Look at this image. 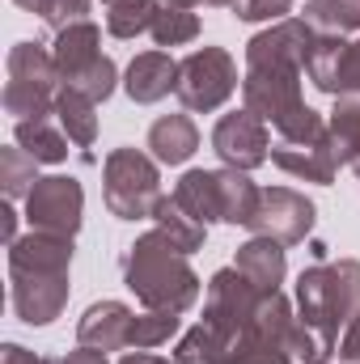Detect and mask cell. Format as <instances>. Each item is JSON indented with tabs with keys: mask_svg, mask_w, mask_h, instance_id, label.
Segmentation results:
<instances>
[{
	"mask_svg": "<svg viewBox=\"0 0 360 364\" xmlns=\"http://www.w3.org/2000/svg\"><path fill=\"white\" fill-rule=\"evenodd\" d=\"M97 43H102V30L93 21H77V26H68V30L55 34V51L51 55H55L60 81L68 90H81L93 102H106L115 93L119 73H115V60L102 55Z\"/></svg>",
	"mask_w": 360,
	"mask_h": 364,
	"instance_id": "10",
	"label": "cell"
},
{
	"mask_svg": "<svg viewBox=\"0 0 360 364\" xmlns=\"http://www.w3.org/2000/svg\"><path fill=\"white\" fill-rule=\"evenodd\" d=\"M13 4H21L26 13H38V17L47 21V13H51V4H55V0H13Z\"/></svg>",
	"mask_w": 360,
	"mask_h": 364,
	"instance_id": "37",
	"label": "cell"
},
{
	"mask_svg": "<svg viewBox=\"0 0 360 364\" xmlns=\"http://www.w3.org/2000/svg\"><path fill=\"white\" fill-rule=\"evenodd\" d=\"M68 267H73V237L30 229L9 246V301L26 326H47L68 305Z\"/></svg>",
	"mask_w": 360,
	"mask_h": 364,
	"instance_id": "2",
	"label": "cell"
},
{
	"mask_svg": "<svg viewBox=\"0 0 360 364\" xmlns=\"http://www.w3.org/2000/svg\"><path fill=\"white\" fill-rule=\"evenodd\" d=\"M344 93H360V43H352L348 64H344Z\"/></svg>",
	"mask_w": 360,
	"mask_h": 364,
	"instance_id": "33",
	"label": "cell"
},
{
	"mask_svg": "<svg viewBox=\"0 0 360 364\" xmlns=\"http://www.w3.org/2000/svg\"><path fill=\"white\" fill-rule=\"evenodd\" d=\"M85 13H90V0H55V4H51V13H47V26L60 34V30L77 26V21H90Z\"/></svg>",
	"mask_w": 360,
	"mask_h": 364,
	"instance_id": "31",
	"label": "cell"
},
{
	"mask_svg": "<svg viewBox=\"0 0 360 364\" xmlns=\"http://www.w3.org/2000/svg\"><path fill=\"white\" fill-rule=\"evenodd\" d=\"M309 43H314V26L305 17L301 21L284 17L246 43L242 97H246V110H255L275 132L309 110L301 97V73H305Z\"/></svg>",
	"mask_w": 360,
	"mask_h": 364,
	"instance_id": "1",
	"label": "cell"
},
{
	"mask_svg": "<svg viewBox=\"0 0 360 364\" xmlns=\"http://www.w3.org/2000/svg\"><path fill=\"white\" fill-rule=\"evenodd\" d=\"M162 4H170V9H195V4H203V0H162Z\"/></svg>",
	"mask_w": 360,
	"mask_h": 364,
	"instance_id": "38",
	"label": "cell"
},
{
	"mask_svg": "<svg viewBox=\"0 0 360 364\" xmlns=\"http://www.w3.org/2000/svg\"><path fill=\"white\" fill-rule=\"evenodd\" d=\"M119 364H182V360L179 356H174V360H162V356H153V352H127Z\"/></svg>",
	"mask_w": 360,
	"mask_h": 364,
	"instance_id": "36",
	"label": "cell"
},
{
	"mask_svg": "<svg viewBox=\"0 0 360 364\" xmlns=\"http://www.w3.org/2000/svg\"><path fill=\"white\" fill-rule=\"evenodd\" d=\"M203 4H233V0H203Z\"/></svg>",
	"mask_w": 360,
	"mask_h": 364,
	"instance_id": "40",
	"label": "cell"
},
{
	"mask_svg": "<svg viewBox=\"0 0 360 364\" xmlns=\"http://www.w3.org/2000/svg\"><path fill=\"white\" fill-rule=\"evenodd\" d=\"M153 43L157 47H182V43H195L199 38V17L191 13V9H170V4H162L157 9V17H153Z\"/></svg>",
	"mask_w": 360,
	"mask_h": 364,
	"instance_id": "27",
	"label": "cell"
},
{
	"mask_svg": "<svg viewBox=\"0 0 360 364\" xmlns=\"http://www.w3.org/2000/svg\"><path fill=\"white\" fill-rule=\"evenodd\" d=\"M60 364H110V360H106V352H97V348H85V343H81L77 352H68Z\"/></svg>",
	"mask_w": 360,
	"mask_h": 364,
	"instance_id": "34",
	"label": "cell"
},
{
	"mask_svg": "<svg viewBox=\"0 0 360 364\" xmlns=\"http://www.w3.org/2000/svg\"><path fill=\"white\" fill-rule=\"evenodd\" d=\"M271 161L284 174H292V178L331 186L339 161H335V144H331L327 119L318 110H305L301 119H292L288 127H280L275 132V144H271Z\"/></svg>",
	"mask_w": 360,
	"mask_h": 364,
	"instance_id": "9",
	"label": "cell"
},
{
	"mask_svg": "<svg viewBox=\"0 0 360 364\" xmlns=\"http://www.w3.org/2000/svg\"><path fill=\"white\" fill-rule=\"evenodd\" d=\"M97 102L93 97H85L81 90H60V97H55V119H60V127L68 132V140L73 144H81V149H90L93 140H97Z\"/></svg>",
	"mask_w": 360,
	"mask_h": 364,
	"instance_id": "23",
	"label": "cell"
},
{
	"mask_svg": "<svg viewBox=\"0 0 360 364\" xmlns=\"http://www.w3.org/2000/svg\"><path fill=\"white\" fill-rule=\"evenodd\" d=\"M174 85H179V64H174L166 51H140V55L127 64V81H123V90H127L132 102H140V106L162 102Z\"/></svg>",
	"mask_w": 360,
	"mask_h": 364,
	"instance_id": "17",
	"label": "cell"
},
{
	"mask_svg": "<svg viewBox=\"0 0 360 364\" xmlns=\"http://www.w3.org/2000/svg\"><path fill=\"white\" fill-rule=\"evenodd\" d=\"M297 309L309 331L335 343L339 326H348L360 314V263L339 259V263H318L297 279Z\"/></svg>",
	"mask_w": 360,
	"mask_h": 364,
	"instance_id": "5",
	"label": "cell"
},
{
	"mask_svg": "<svg viewBox=\"0 0 360 364\" xmlns=\"http://www.w3.org/2000/svg\"><path fill=\"white\" fill-rule=\"evenodd\" d=\"M352 43H344V34H314L309 55H305V73L322 93H344V64H348Z\"/></svg>",
	"mask_w": 360,
	"mask_h": 364,
	"instance_id": "19",
	"label": "cell"
},
{
	"mask_svg": "<svg viewBox=\"0 0 360 364\" xmlns=\"http://www.w3.org/2000/svg\"><path fill=\"white\" fill-rule=\"evenodd\" d=\"M102 195L110 216L119 220H144L162 203V174L157 161L140 149H115L102 166Z\"/></svg>",
	"mask_w": 360,
	"mask_h": 364,
	"instance_id": "8",
	"label": "cell"
},
{
	"mask_svg": "<svg viewBox=\"0 0 360 364\" xmlns=\"http://www.w3.org/2000/svg\"><path fill=\"white\" fill-rule=\"evenodd\" d=\"M0 182H4V195H9V199L30 195L34 182H38V161H34L26 149H4V153H0Z\"/></svg>",
	"mask_w": 360,
	"mask_h": 364,
	"instance_id": "28",
	"label": "cell"
},
{
	"mask_svg": "<svg viewBox=\"0 0 360 364\" xmlns=\"http://www.w3.org/2000/svg\"><path fill=\"white\" fill-rule=\"evenodd\" d=\"M259 195L263 191L242 170H186L174 186V199L199 225L229 220V225L250 229V220L259 212Z\"/></svg>",
	"mask_w": 360,
	"mask_h": 364,
	"instance_id": "6",
	"label": "cell"
},
{
	"mask_svg": "<svg viewBox=\"0 0 360 364\" xmlns=\"http://www.w3.org/2000/svg\"><path fill=\"white\" fill-rule=\"evenodd\" d=\"M229 9L242 21H284L292 13V0H233Z\"/></svg>",
	"mask_w": 360,
	"mask_h": 364,
	"instance_id": "30",
	"label": "cell"
},
{
	"mask_svg": "<svg viewBox=\"0 0 360 364\" xmlns=\"http://www.w3.org/2000/svg\"><path fill=\"white\" fill-rule=\"evenodd\" d=\"M233 90H238V64H233L229 51L199 47L186 60H179V85H174V93H179V102L186 110H199V114L221 110L233 97Z\"/></svg>",
	"mask_w": 360,
	"mask_h": 364,
	"instance_id": "11",
	"label": "cell"
},
{
	"mask_svg": "<svg viewBox=\"0 0 360 364\" xmlns=\"http://www.w3.org/2000/svg\"><path fill=\"white\" fill-rule=\"evenodd\" d=\"M157 9H162V0H110V4H106V30H110L115 38L149 34Z\"/></svg>",
	"mask_w": 360,
	"mask_h": 364,
	"instance_id": "25",
	"label": "cell"
},
{
	"mask_svg": "<svg viewBox=\"0 0 360 364\" xmlns=\"http://www.w3.org/2000/svg\"><path fill=\"white\" fill-rule=\"evenodd\" d=\"M149 149H153V161L182 166L199 149V127L191 123V114H162L149 127Z\"/></svg>",
	"mask_w": 360,
	"mask_h": 364,
	"instance_id": "20",
	"label": "cell"
},
{
	"mask_svg": "<svg viewBox=\"0 0 360 364\" xmlns=\"http://www.w3.org/2000/svg\"><path fill=\"white\" fill-rule=\"evenodd\" d=\"M4 364H51V360H43V356L26 352L21 343H4Z\"/></svg>",
	"mask_w": 360,
	"mask_h": 364,
	"instance_id": "35",
	"label": "cell"
},
{
	"mask_svg": "<svg viewBox=\"0 0 360 364\" xmlns=\"http://www.w3.org/2000/svg\"><path fill=\"white\" fill-rule=\"evenodd\" d=\"M352 170H356V174H360V153H356V157H352Z\"/></svg>",
	"mask_w": 360,
	"mask_h": 364,
	"instance_id": "39",
	"label": "cell"
},
{
	"mask_svg": "<svg viewBox=\"0 0 360 364\" xmlns=\"http://www.w3.org/2000/svg\"><path fill=\"white\" fill-rule=\"evenodd\" d=\"M179 335V314H157V309H149V314H140L136 322H132V352H153V348H162V343H170Z\"/></svg>",
	"mask_w": 360,
	"mask_h": 364,
	"instance_id": "29",
	"label": "cell"
},
{
	"mask_svg": "<svg viewBox=\"0 0 360 364\" xmlns=\"http://www.w3.org/2000/svg\"><path fill=\"white\" fill-rule=\"evenodd\" d=\"M238 272L246 275L259 292H280L284 275H288V259H284V246L271 242V237H250L246 246H238Z\"/></svg>",
	"mask_w": 360,
	"mask_h": 364,
	"instance_id": "18",
	"label": "cell"
},
{
	"mask_svg": "<svg viewBox=\"0 0 360 364\" xmlns=\"http://www.w3.org/2000/svg\"><path fill=\"white\" fill-rule=\"evenodd\" d=\"M327 132H331V144H335V161L352 166V157L360 153V93H339L335 97Z\"/></svg>",
	"mask_w": 360,
	"mask_h": 364,
	"instance_id": "24",
	"label": "cell"
},
{
	"mask_svg": "<svg viewBox=\"0 0 360 364\" xmlns=\"http://www.w3.org/2000/svg\"><path fill=\"white\" fill-rule=\"evenodd\" d=\"M305 21L318 26L322 34L360 30V0H309L305 4Z\"/></svg>",
	"mask_w": 360,
	"mask_h": 364,
	"instance_id": "26",
	"label": "cell"
},
{
	"mask_svg": "<svg viewBox=\"0 0 360 364\" xmlns=\"http://www.w3.org/2000/svg\"><path fill=\"white\" fill-rule=\"evenodd\" d=\"M339 360L360 364V314L348 322V331H344V339H339Z\"/></svg>",
	"mask_w": 360,
	"mask_h": 364,
	"instance_id": "32",
	"label": "cell"
},
{
	"mask_svg": "<svg viewBox=\"0 0 360 364\" xmlns=\"http://www.w3.org/2000/svg\"><path fill=\"white\" fill-rule=\"evenodd\" d=\"M268 292H259L238 267H225L208 279V301H203V322L191 326L179 339L182 364H238L250 318Z\"/></svg>",
	"mask_w": 360,
	"mask_h": 364,
	"instance_id": "3",
	"label": "cell"
},
{
	"mask_svg": "<svg viewBox=\"0 0 360 364\" xmlns=\"http://www.w3.org/2000/svg\"><path fill=\"white\" fill-rule=\"evenodd\" d=\"M132 322H136V314L123 301H97L77 322V343L97 348V352H119L132 343Z\"/></svg>",
	"mask_w": 360,
	"mask_h": 364,
	"instance_id": "16",
	"label": "cell"
},
{
	"mask_svg": "<svg viewBox=\"0 0 360 364\" xmlns=\"http://www.w3.org/2000/svg\"><path fill=\"white\" fill-rule=\"evenodd\" d=\"M212 149L216 157L229 166V170H259L271 157V136L268 123L255 114V110H233V114H221V123L212 127Z\"/></svg>",
	"mask_w": 360,
	"mask_h": 364,
	"instance_id": "15",
	"label": "cell"
},
{
	"mask_svg": "<svg viewBox=\"0 0 360 364\" xmlns=\"http://www.w3.org/2000/svg\"><path fill=\"white\" fill-rule=\"evenodd\" d=\"M292 331H297L292 305L284 301V292H268L250 318L238 364H292Z\"/></svg>",
	"mask_w": 360,
	"mask_h": 364,
	"instance_id": "13",
	"label": "cell"
},
{
	"mask_svg": "<svg viewBox=\"0 0 360 364\" xmlns=\"http://www.w3.org/2000/svg\"><path fill=\"white\" fill-rule=\"evenodd\" d=\"M153 220H157V229L170 237V246L182 250V255H195L199 246H203V237H208V225H199L186 208H182L174 195H162V203H157V212H153Z\"/></svg>",
	"mask_w": 360,
	"mask_h": 364,
	"instance_id": "22",
	"label": "cell"
},
{
	"mask_svg": "<svg viewBox=\"0 0 360 364\" xmlns=\"http://www.w3.org/2000/svg\"><path fill=\"white\" fill-rule=\"evenodd\" d=\"M123 284L136 292L144 309L157 314H186L199 301V275L191 272L186 255L170 246L162 229L136 237L123 255Z\"/></svg>",
	"mask_w": 360,
	"mask_h": 364,
	"instance_id": "4",
	"label": "cell"
},
{
	"mask_svg": "<svg viewBox=\"0 0 360 364\" xmlns=\"http://www.w3.org/2000/svg\"><path fill=\"white\" fill-rule=\"evenodd\" d=\"M81 212H85V191H81L77 178H64V174L38 178L34 191L26 195V220H30V229H38V233L77 237Z\"/></svg>",
	"mask_w": 360,
	"mask_h": 364,
	"instance_id": "12",
	"label": "cell"
},
{
	"mask_svg": "<svg viewBox=\"0 0 360 364\" xmlns=\"http://www.w3.org/2000/svg\"><path fill=\"white\" fill-rule=\"evenodd\" d=\"M314 216L318 208L301 195V191H288V186H268L259 195V212L250 220V233L255 237H271L280 246H297L309 237L314 229Z\"/></svg>",
	"mask_w": 360,
	"mask_h": 364,
	"instance_id": "14",
	"label": "cell"
},
{
	"mask_svg": "<svg viewBox=\"0 0 360 364\" xmlns=\"http://www.w3.org/2000/svg\"><path fill=\"white\" fill-rule=\"evenodd\" d=\"M17 149H26L38 166H60L68 157V132H60L51 119H21L13 127Z\"/></svg>",
	"mask_w": 360,
	"mask_h": 364,
	"instance_id": "21",
	"label": "cell"
},
{
	"mask_svg": "<svg viewBox=\"0 0 360 364\" xmlns=\"http://www.w3.org/2000/svg\"><path fill=\"white\" fill-rule=\"evenodd\" d=\"M106 4H110V0H106Z\"/></svg>",
	"mask_w": 360,
	"mask_h": 364,
	"instance_id": "41",
	"label": "cell"
},
{
	"mask_svg": "<svg viewBox=\"0 0 360 364\" xmlns=\"http://www.w3.org/2000/svg\"><path fill=\"white\" fill-rule=\"evenodd\" d=\"M4 110L21 123V119H47L55 114V81H60V68H55V55L38 43H17L4 60Z\"/></svg>",
	"mask_w": 360,
	"mask_h": 364,
	"instance_id": "7",
	"label": "cell"
}]
</instances>
